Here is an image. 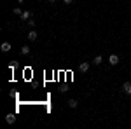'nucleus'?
<instances>
[{
	"label": "nucleus",
	"instance_id": "1",
	"mask_svg": "<svg viewBox=\"0 0 131 129\" xmlns=\"http://www.w3.org/2000/svg\"><path fill=\"white\" fill-rule=\"evenodd\" d=\"M108 63H110L112 66H115V65L119 63V56H117V54H112L110 58H108Z\"/></svg>",
	"mask_w": 131,
	"mask_h": 129
},
{
	"label": "nucleus",
	"instance_id": "2",
	"mask_svg": "<svg viewBox=\"0 0 131 129\" xmlns=\"http://www.w3.org/2000/svg\"><path fill=\"white\" fill-rule=\"evenodd\" d=\"M5 122H7V124H14V122H16V115H14V113H7V115H5Z\"/></svg>",
	"mask_w": 131,
	"mask_h": 129
},
{
	"label": "nucleus",
	"instance_id": "3",
	"mask_svg": "<svg viewBox=\"0 0 131 129\" xmlns=\"http://www.w3.org/2000/svg\"><path fill=\"white\" fill-rule=\"evenodd\" d=\"M37 39H39V33H37L35 30H31L30 33H28V40H30V42H35Z\"/></svg>",
	"mask_w": 131,
	"mask_h": 129
},
{
	"label": "nucleus",
	"instance_id": "4",
	"mask_svg": "<svg viewBox=\"0 0 131 129\" xmlns=\"http://www.w3.org/2000/svg\"><path fill=\"white\" fill-rule=\"evenodd\" d=\"M79 70H81L82 73H86V72L89 70V63H86V61H82L81 65H79Z\"/></svg>",
	"mask_w": 131,
	"mask_h": 129
},
{
	"label": "nucleus",
	"instance_id": "5",
	"mask_svg": "<svg viewBox=\"0 0 131 129\" xmlns=\"http://www.w3.org/2000/svg\"><path fill=\"white\" fill-rule=\"evenodd\" d=\"M122 91H124L126 94H131V82H124V84H122Z\"/></svg>",
	"mask_w": 131,
	"mask_h": 129
},
{
	"label": "nucleus",
	"instance_id": "6",
	"mask_svg": "<svg viewBox=\"0 0 131 129\" xmlns=\"http://www.w3.org/2000/svg\"><path fill=\"white\" fill-rule=\"evenodd\" d=\"M19 18H21L23 21H25V19H30V18H31V12H30V10H23Z\"/></svg>",
	"mask_w": 131,
	"mask_h": 129
},
{
	"label": "nucleus",
	"instance_id": "7",
	"mask_svg": "<svg viewBox=\"0 0 131 129\" xmlns=\"http://www.w3.org/2000/svg\"><path fill=\"white\" fill-rule=\"evenodd\" d=\"M0 49H2V52H9L10 51V44L9 42H4V44L0 45Z\"/></svg>",
	"mask_w": 131,
	"mask_h": 129
},
{
	"label": "nucleus",
	"instance_id": "8",
	"mask_svg": "<svg viewBox=\"0 0 131 129\" xmlns=\"http://www.w3.org/2000/svg\"><path fill=\"white\" fill-rule=\"evenodd\" d=\"M77 105H79V101H77V99H68V107H70V108H77Z\"/></svg>",
	"mask_w": 131,
	"mask_h": 129
},
{
	"label": "nucleus",
	"instance_id": "9",
	"mask_svg": "<svg viewBox=\"0 0 131 129\" xmlns=\"http://www.w3.org/2000/svg\"><path fill=\"white\" fill-rule=\"evenodd\" d=\"M101 63H103V58H101L100 54H98V56L94 58V65H101Z\"/></svg>",
	"mask_w": 131,
	"mask_h": 129
},
{
	"label": "nucleus",
	"instance_id": "10",
	"mask_svg": "<svg viewBox=\"0 0 131 129\" xmlns=\"http://www.w3.org/2000/svg\"><path fill=\"white\" fill-rule=\"evenodd\" d=\"M21 54H30V47H21Z\"/></svg>",
	"mask_w": 131,
	"mask_h": 129
},
{
	"label": "nucleus",
	"instance_id": "11",
	"mask_svg": "<svg viewBox=\"0 0 131 129\" xmlns=\"http://www.w3.org/2000/svg\"><path fill=\"white\" fill-rule=\"evenodd\" d=\"M12 12H14L16 16H21V12H23V10H21L19 7H14V10H12Z\"/></svg>",
	"mask_w": 131,
	"mask_h": 129
},
{
	"label": "nucleus",
	"instance_id": "12",
	"mask_svg": "<svg viewBox=\"0 0 131 129\" xmlns=\"http://www.w3.org/2000/svg\"><path fill=\"white\" fill-rule=\"evenodd\" d=\"M63 2H65V4H67V5H68V4H72V2H73V0H63Z\"/></svg>",
	"mask_w": 131,
	"mask_h": 129
},
{
	"label": "nucleus",
	"instance_id": "13",
	"mask_svg": "<svg viewBox=\"0 0 131 129\" xmlns=\"http://www.w3.org/2000/svg\"><path fill=\"white\" fill-rule=\"evenodd\" d=\"M49 2H51V4H54V2H56V0H49Z\"/></svg>",
	"mask_w": 131,
	"mask_h": 129
}]
</instances>
